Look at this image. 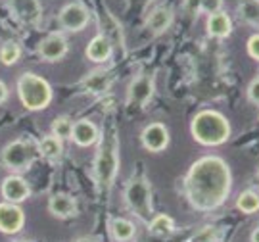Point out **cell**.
Instances as JSON below:
<instances>
[{"label": "cell", "mask_w": 259, "mask_h": 242, "mask_svg": "<svg viewBox=\"0 0 259 242\" xmlns=\"http://www.w3.org/2000/svg\"><path fill=\"white\" fill-rule=\"evenodd\" d=\"M232 185L231 169L217 156L196 159L185 177V194L198 212H211L225 204Z\"/></svg>", "instance_id": "obj_1"}, {"label": "cell", "mask_w": 259, "mask_h": 242, "mask_svg": "<svg viewBox=\"0 0 259 242\" xmlns=\"http://www.w3.org/2000/svg\"><path fill=\"white\" fill-rule=\"evenodd\" d=\"M190 133L196 142L204 146H219L231 137V123L215 110H202L190 123Z\"/></svg>", "instance_id": "obj_2"}, {"label": "cell", "mask_w": 259, "mask_h": 242, "mask_svg": "<svg viewBox=\"0 0 259 242\" xmlns=\"http://www.w3.org/2000/svg\"><path fill=\"white\" fill-rule=\"evenodd\" d=\"M16 87H18L19 102L29 112H42L52 102V96H54L52 85L40 75L25 71L23 75H19Z\"/></svg>", "instance_id": "obj_3"}, {"label": "cell", "mask_w": 259, "mask_h": 242, "mask_svg": "<svg viewBox=\"0 0 259 242\" xmlns=\"http://www.w3.org/2000/svg\"><path fill=\"white\" fill-rule=\"evenodd\" d=\"M119 168V146L115 135H106L94 158V179L102 188H110Z\"/></svg>", "instance_id": "obj_4"}, {"label": "cell", "mask_w": 259, "mask_h": 242, "mask_svg": "<svg viewBox=\"0 0 259 242\" xmlns=\"http://www.w3.org/2000/svg\"><path fill=\"white\" fill-rule=\"evenodd\" d=\"M125 202L129 206L133 215H137L140 221L148 223L154 217V208H152V194H150V185L144 177L133 179L127 188H125Z\"/></svg>", "instance_id": "obj_5"}, {"label": "cell", "mask_w": 259, "mask_h": 242, "mask_svg": "<svg viewBox=\"0 0 259 242\" xmlns=\"http://www.w3.org/2000/svg\"><path fill=\"white\" fill-rule=\"evenodd\" d=\"M38 148H35L27 140H12L2 150V164L12 171H27L31 164L37 159Z\"/></svg>", "instance_id": "obj_6"}, {"label": "cell", "mask_w": 259, "mask_h": 242, "mask_svg": "<svg viewBox=\"0 0 259 242\" xmlns=\"http://www.w3.org/2000/svg\"><path fill=\"white\" fill-rule=\"evenodd\" d=\"M89 21H91V14L81 2H71L60 12V25L65 31H71V33L83 31L89 25Z\"/></svg>", "instance_id": "obj_7"}, {"label": "cell", "mask_w": 259, "mask_h": 242, "mask_svg": "<svg viewBox=\"0 0 259 242\" xmlns=\"http://www.w3.org/2000/svg\"><path fill=\"white\" fill-rule=\"evenodd\" d=\"M25 225V212L19 204L0 202V233L2 234H18Z\"/></svg>", "instance_id": "obj_8"}, {"label": "cell", "mask_w": 259, "mask_h": 242, "mask_svg": "<svg viewBox=\"0 0 259 242\" xmlns=\"http://www.w3.org/2000/svg\"><path fill=\"white\" fill-rule=\"evenodd\" d=\"M0 192H2L6 202L21 204V202H25L29 196H31V186H29V183L19 173H14V175H8V177L2 181Z\"/></svg>", "instance_id": "obj_9"}, {"label": "cell", "mask_w": 259, "mask_h": 242, "mask_svg": "<svg viewBox=\"0 0 259 242\" xmlns=\"http://www.w3.org/2000/svg\"><path fill=\"white\" fill-rule=\"evenodd\" d=\"M142 146L148 150V152H163L169 146V131L163 123H150L144 127L142 135Z\"/></svg>", "instance_id": "obj_10"}, {"label": "cell", "mask_w": 259, "mask_h": 242, "mask_svg": "<svg viewBox=\"0 0 259 242\" xmlns=\"http://www.w3.org/2000/svg\"><path fill=\"white\" fill-rule=\"evenodd\" d=\"M67 50H69V45L60 33H52L38 43V56L45 62H60L67 54Z\"/></svg>", "instance_id": "obj_11"}, {"label": "cell", "mask_w": 259, "mask_h": 242, "mask_svg": "<svg viewBox=\"0 0 259 242\" xmlns=\"http://www.w3.org/2000/svg\"><path fill=\"white\" fill-rule=\"evenodd\" d=\"M71 140L81 148H89L98 140V127L91 119H79L73 123Z\"/></svg>", "instance_id": "obj_12"}, {"label": "cell", "mask_w": 259, "mask_h": 242, "mask_svg": "<svg viewBox=\"0 0 259 242\" xmlns=\"http://www.w3.org/2000/svg\"><path fill=\"white\" fill-rule=\"evenodd\" d=\"M48 212L56 219H69L77 215V202L69 194H54L48 200Z\"/></svg>", "instance_id": "obj_13"}, {"label": "cell", "mask_w": 259, "mask_h": 242, "mask_svg": "<svg viewBox=\"0 0 259 242\" xmlns=\"http://www.w3.org/2000/svg\"><path fill=\"white\" fill-rule=\"evenodd\" d=\"M81 85H83L84 93L94 94V96L106 94L111 87V73L106 69H96V71L87 75Z\"/></svg>", "instance_id": "obj_14"}, {"label": "cell", "mask_w": 259, "mask_h": 242, "mask_svg": "<svg viewBox=\"0 0 259 242\" xmlns=\"http://www.w3.org/2000/svg\"><path fill=\"white\" fill-rule=\"evenodd\" d=\"M111 56V41L106 35H96L91 38V43L87 45V58L91 62L102 64L108 62Z\"/></svg>", "instance_id": "obj_15"}, {"label": "cell", "mask_w": 259, "mask_h": 242, "mask_svg": "<svg viewBox=\"0 0 259 242\" xmlns=\"http://www.w3.org/2000/svg\"><path fill=\"white\" fill-rule=\"evenodd\" d=\"M152 79L148 75H139L129 87V102L131 104H139V106H144V104L150 100L152 96Z\"/></svg>", "instance_id": "obj_16"}, {"label": "cell", "mask_w": 259, "mask_h": 242, "mask_svg": "<svg viewBox=\"0 0 259 242\" xmlns=\"http://www.w3.org/2000/svg\"><path fill=\"white\" fill-rule=\"evenodd\" d=\"M205 27H207V33H209L211 37L225 38L231 35L232 21H231V18H229V14H225V12H215V14H211V16L207 18Z\"/></svg>", "instance_id": "obj_17"}, {"label": "cell", "mask_w": 259, "mask_h": 242, "mask_svg": "<svg viewBox=\"0 0 259 242\" xmlns=\"http://www.w3.org/2000/svg\"><path fill=\"white\" fill-rule=\"evenodd\" d=\"M173 21V12L167 8H156L152 14H150L148 21H146V27L150 29L152 35H161L163 31L169 29Z\"/></svg>", "instance_id": "obj_18"}, {"label": "cell", "mask_w": 259, "mask_h": 242, "mask_svg": "<svg viewBox=\"0 0 259 242\" xmlns=\"http://www.w3.org/2000/svg\"><path fill=\"white\" fill-rule=\"evenodd\" d=\"M135 231H137L135 223L129 221V219H125V217H115V219L110 221V233L113 236V240L129 242L135 236Z\"/></svg>", "instance_id": "obj_19"}, {"label": "cell", "mask_w": 259, "mask_h": 242, "mask_svg": "<svg viewBox=\"0 0 259 242\" xmlns=\"http://www.w3.org/2000/svg\"><path fill=\"white\" fill-rule=\"evenodd\" d=\"M37 148H38V154H40L42 158L58 159L62 156V152H64V142L58 139V137H54V135H47V137L37 144Z\"/></svg>", "instance_id": "obj_20"}, {"label": "cell", "mask_w": 259, "mask_h": 242, "mask_svg": "<svg viewBox=\"0 0 259 242\" xmlns=\"http://www.w3.org/2000/svg\"><path fill=\"white\" fill-rule=\"evenodd\" d=\"M148 229H150V233L152 234H157V236H167V234L173 233V229H175V221H173L167 214H157L148 221Z\"/></svg>", "instance_id": "obj_21"}, {"label": "cell", "mask_w": 259, "mask_h": 242, "mask_svg": "<svg viewBox=\"0 0 259 242\" xmlns=\"http://www.w3.org/2000/svg\"><path fill=\"white\" fill-rule=\"evenodd\" d=\"M236 208L244 214H255L259 212V194L253 190H244L236 198Z\"/></svg>", "instance_id": "obj_22"}, {"label": "cell", "mask_w": 259, "mask_h": 242, "mask_svg": "<svg viewBox=\"0 0 259 242\" xmlns=\"http://www.w3.org/2000/svg\"><path fill=\"white\" fill-rule=\"evenodd\" d=\"M21 56V48H19L18 43L14 41H8L0 47V64L4 65H14Z\"/></svg>", "instance_id": "obj_23"}, {"label": "cell", "mask_w": 259, "mask_h": 242, "mask_svg": "<svg viewBox=\"0 0 259 242\" xmlns=\"http://www.w3.org/2000/svg\"><path fill=\"white\" fill-rule=\"evenodd\" d=\"M223 231L219 227L207 225L204 229H200L198 233H194L186 242H221Z\"/></svg>", "instance_id": "obj_24"}, {"label": "cell", "mask_w": 259, "mask_h": 242, "mask_svg": "<svg viewBox=\"0 0 259 242\" xmlns=\"http://www.w3.org/2000/svg\"><path fill=\"white\" fill-rule=\"evenodd\" d=\"M16 12L27 21H35L38 18V8L35 0H14Z\"/></svg>", "instance_id": "obj_25"}, {"label": "cell", "mask_w": 259, "mask_h": 242, "mask_svg": "<svg viewBox=\"0 0 259 242\" xmlns=\"http://www.w3.org/2000/svg\"><path fill=\"white\" fill-rule=\"evenodd\" d=\"M71 131H73V123H71L69 117L60 115V117H56L54 123H52V135L58 137L60 140L71 139Z\"/></svg>", "instance_id": "obj_26"}, {"label": "cell", "mask_w": 259, "mask_h": 242, "mask_svg": "<svg viewBox=\"0 0 259 242\" xmlns=\"http://www.w3.org/2000/svg\"><path fill=\"white\" fill-rule=\"evenodd\" d=\"M198 6L202 12L205 14H215V12H221V6H223V0H198Z\"/></svg>", "instance_id": "obj_27"}, {"label": "cell", "mask_w": 259, "mask_h": 242, "mask_svg": "<svg viewBox=\"0 0 259 242\" xmlns=\"http://www.w3.org/2000/svg\"><path fill=\"white\" fill-rule=\"evenodd\" d=\"M248 54L259 62V33H255V35H251L248 38Z\"/></svg>", "instance_id": "obj_28"}, {"label": "cell", "mask_w": 259, "mask_h": 242, "mask_svg": "<svg viewBox=\"0 0 259 242\" xmlns=\"http://www.w3.org/2000/svg\"><path fill=\"white\" fill-rule=\"evenodd\" d=\"M248 98H250L253 104L259 106V75L251 81L250 87H248Z\"/></svg>", "instance_id": "obj_29"}, {"label": "cell", "mask_w": 259, "mask_h": 242, "mask_svg": "<svg viewBox=\"0 0 259 242\" xmlns=\"http://www.w3.org/2000/svg\"><path fill=\"white\" fill-rule=\"evenodd\" d=\"M10 96V91H8V85L4 83V81H0V104H4L8 100Z\"/></svg>", "instance_id": "obj_30"}, {"label": "cell", "mask_w": 259, "mask_h": 242, "mask_svg": "<svg viewBox=\"0 0 259 242\" xmlns=\"http://www.w3.org/2000/svg\"><path fill=\"white\" fill-rule=\"evenodd\" d=\"M250 240H251V242H259V227L255 229V231H253V233H251Z\"/></svg>", "instance_id": "obj_31"}, {"label": "cell", "mask_w": 259, "mask_h": 242, "mask_svg": "<svg viewBox=\"0 0 259 242\" xmlns=\"http://www.w3.org/2000/svg\"><path fill=\"white\" fill-rule=\"evenodd\" d=\"M75 242H94V240L93 238H87V236H84V238H77Z\"/></svg>", "instance_id": "obj_32"}, {"label": "cell", "mask_w": 259, "mask_h": 242, "mask_svg": "<svg viewBox=\"0 0 259 242\" xmlns=\"http://www.w3.org/2000/svg\"><path fill=\"white\" fill-rule=\"evenodd\" d=\"M16 242H29V240H16Z\"/></svg>", "instance_id": "obj_33"}]
</instances>
